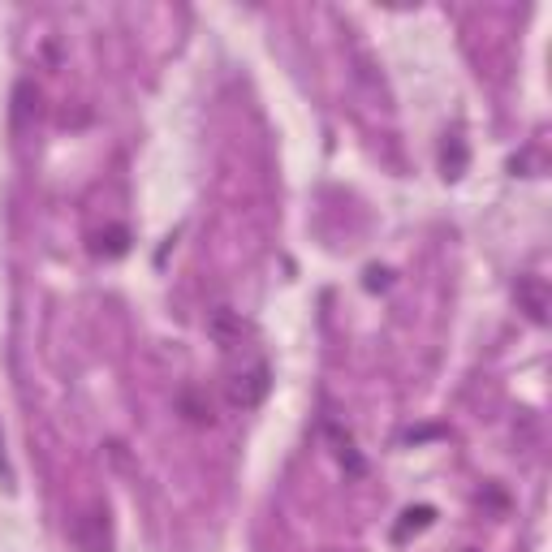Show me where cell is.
<instances>
[{"label": "cell", "mask_w": 552, "mask_h": 552, "mask_svg": "<svg viewBox=\"0 0 552 552\" xmlns=\"http://www.w3.org/2000/svg\"><path fill=\"white\" fill-rule=\"evenodd\" d=\"M69 540L78 552H113V522H108L104 505H91L69 522Z\"/></svg>", "instance_id": "obj_1"}, {"label": "cell", "mask_w": 552, "mask_h": 552, "mask_svg": "<svg viewBox=\"0 0 552 552\" xmlns=\"http://www.w3.org/2000/svg\"><path fill=\"white\" fill-rule=\"evenodd\" d=\"M268 389H272V371H268V363H251L246 371H233V376H229V402L242 406V410H251V406L264 402Z\"/></svg>", "instance_id": "obj_2"}, {"label": "cell", "mask_w": 552, "mask_h": 552, "mask_svg": "<svg viewBox=\"0 0 552 552\" xmlns=\"http://www.w3.org/2000/svg\"><path fill=\"white\" fill-rule=\"evenodd\" d=\"M514 298H518V311H527L531 324H548V281L544 276H518Z\"/></svg>", "instance_id": "obj_3"}, {"label": "cell", "mask_w": 552, "mask_h": 552, "mask_svg": "<svg viewBox=\"0 0 552 552\" xmlns=\"http://www.w3.org/2000/svg\"><path fill=\"white\" fill-rule=\"evenodd\" d=\"M207 333H212L220 345H225V350H238V345H242V337L251 333V328H246V320H242L238 311L220 307V311L212 315V320H207Z\"/></svg>", "instance_id": "obj_4"}, {"label": "cell", "mask_w": 552, "mask_h": 552, "mask_svg": "<svg viewBox=\"0 0 552 552\" xmlns=\"http://www.w3.org/2000/svg\"><path fill=\"white\" fill-rule=\"evenodd\" d=\"M91 251L95 255H104V259H121L130 251V233L126 229H104V233H95V242H91Z\"/></svg>", "instance_id": "obj_5"}, {"label": "cell", "mask_w": 552, "mask_h": 552, "mask_svg": "<svg viewBox=\"0 0 552 552\" xmlns=\"http://www.w3.org/2000/svg\"><path fill=\"white\" fill-rule=\"evenodd\" d=\"M440 169H445V177H462L466 173V143H462V138H449V143L440 147Z\"/></svg>", "instance_id": "obj_6"}, {"label": "cell", "mask_w": 552, "mask_h": 552, "mask_svg": "<svg viewBox=\"0 0 552 552\" xmlns=\"http://www.w3.org/2000/svg\"><path fill=\"white\" fill-rule=\"evenodd\" d=\"M402 518H406V522H402V527H397V540H406L410 531H423V527H427V522H432L436 514H432V509H427V505H419V509H406Z\"/></svg>", "instance_id": "obj_7"}, {"label": "cell", "mask_w": 552, "mask_h": 552, "mask_svg": "<svg viewBox=\"0 0 552 552\" xmlns=\"http://www.w3.org/2000/svg\"><path fill=\"white\" fill-rule=\"evenodd\" d=\"M182 410H186V419H190V423H212V406H203L195 389L182 393Z\"/></svg>", "instance_id": "obj_8"}, {"label": "cell", "mask_w": 552, "mask_h": 552, "mask_svg": "<svg viewBox=\"0 0 552 552\" xmlns=\"http://www.w3.org/2000/svg\"><path fill=\"white\" fill-rule=\"evenodd\" d=\"M31 95H35V87L31 82H18V95H13V100H18V108H13V126H26V117H31Z\"/></svg>", "instance_id": "obj_9"}, {"label": "cell", "mask_w": 552, "mask_h": 552, "mask_svg": "<svg viewBox=\"0 0 552 552\" xmlns=\"http://www.w3.org/2000/svg\"><path fill=\"white\" fill-rule=\"evenodd\" d=\"M384 276H389V272H380V268H371V272H367V285H371V289H376V285H384Z\"/></svg>", "instance_id": "obj_10"}]
</instances>
